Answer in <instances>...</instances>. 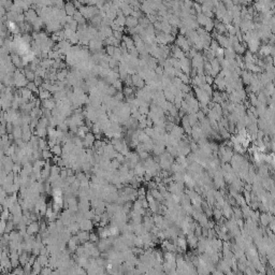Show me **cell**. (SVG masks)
Masks as SVG:
<instances>
[{
    "label": "cell",
    "instance_id": "f546056e",
    "mask_svg": "<svg viewBox=\"0 0 275 275\" xmlns=\"http://www.w3.org/2000/svg\"><path fill=\"white\" fill-rule=\"evenodd\" d=\"M140 154V158H142V159H146L148 158V153L146 152V151H143V152H141V153H139Z\"/></svg>",
    "mask_w": 275,
    "mask_h": 275
},
{
    "label": "cell",
    "instance_id": "277c9868",
    "mask_svg": "<svg viewBox=\"0 0 275 275\" xmlns=\"http://www.w3.org/2000/svg\"><path fill=\"white\" fill-rule=\"evenodd\" d=\"M33 132V134L35 135H37V137L39 138H45L46 135H47V128L44 127V126H42V125H38L37 126V128H35V130L32 131Z\"/></svg>",
    "mask_w": 275,
    "mask_h": 275
},
{
    "label": "cell",
    "instance_id": "ba28073f",
    "mask_svg": "<svg viewBox=\"0 0 275 275\" xmlns=\"http://www.w3.org/2000/svg\"><path fill=\"white\" fill-rule=\"evenodd\" d=\"M138 25H139V19L133 16H128L126 18V27L127 28H135Z\"/></svg>",
    "mask_w": 275,
    "mask_h": 275
},
{
    "label": "cell",
    "instance_id": "30bf717a",
    "mask_svg": "<svg viewBox=\"0 0 275 275\" xmlns=\"http://www.w3.org/2000/svg\"><path fill=\"white\" fill-rule=\"evenodd\" d=\"M70 70L69 69H64V70H58L57 72V80L60 82H64L67 80L68 75H69Z\"/></svg>",
    "mask_w": 275,
    "mask_h": 275
},
{
    "label": "cell",
    "instance_id": "5bb4252c",
    "mask_svg": "<svg viewBox=\"0 0 275 275\" xmlns=\"http://www.w3.org/2000/svg\"><path fill=\"white\" fill-rule=\"evenodd\" d=\"M73 18H74V21H76L78 24H84V23H86V19L83 17V15L81 14V12L78 10L76 11L75 14L73 15Z\"/></svg>",
    "mask_w": 275,
    "mask_h": 275
},
{
    "label": "cell",
    "instance_id": "52a82bcc",
    "mask_svg": "<svg viewBox=\"0 0 275 275\" xmlns=\"http://www.w3.org/2000/svg\"><path fill=\"white\" fill-rule=\"evenodd\" d=\"M65 11L67 13L68 16H73L76 12V8L74 6L73 2H66V6H65Z\"/></svg>",
    "mask_w": 275,
    "mask_h": 275
},
{
    "label": "cell",
    "instance_id": "d6986e66",
    "mask_svg": "<svg viewBox=\"0 0 275 275\" xmlns=\"http://www.w3.org/2000/svg\"><path fill=\"white\" fill-rule=\"evenodd\" d=\"M188 243H189L190 246H196V245H198V238L196 235H194V234H190L189 238H188Z\"/></svg>",
    "mask_w": 275,
    "mask_h": 275
},
{
    "label": "cell",
    "instance_id": "8992f818",
    "mask_svg": "<svg viewBox=\"0 0 275 275\" xmlns=\"http://www.w3.org/2000/svg\"><path fill=\"white\" fill-rule=\"evenodd\" d=\"M42 108L43 109L49 110V111L54 110L56 108V101H55V99L51 98V99H47V100L42 101Z\"/></svg>",
    "mask_w": 275,
    "mask_h": 275
},
{
    "label": "cell",
    "instance_id": "44dd1931",
    "mask_svg": "<svg viewBox=\"0 0 275 275\" xmlns=\"http://www.w3.org/2000/svg\"><path fill=\"white\" fill-rule=\"evenodd\" d=\"M112 86H114V87L116 88L117 92H123L124 86H123V81H122V80H117V81L115 82V83H114Z\"/></svg>",
    "mask_w": 275,
    "mask_h": 275
},
{
    "label": "cell",
    "instance_id": "ffe728a7",
    "mask_svg": "<svg viewBox=\"0 0 275 275\" xmlns=\"http://www.w3.org/2000/svg\"><path fill=\"white\" fill-rule=\"evenodd\" d=\"M115 49H116V47H114L113 45H108V46H106V55H109L110 57H113L114 53H115Z\"/></svg>",
    "mask_w": 275,
    "mask_h": 275
},
{
    "label": "cell",
    "instance_id": "4316f807",
    "mask_svg": "<svg viewBox=\"0 0 275 275\" xmlns=\"http://www.w3.org/2000/svg\"><path fill=\"white\" fill-rule=\"evenodd\" d=\"M43 83H44V78H41V76H35V84L38 86V87H41L43 85Z\"/></svg>",
    "mask_w": 275,
    "mask_h": 275
},
{
    "label": "cell",
    "instance_id": "9c48e42d",
    "mask_svg": "<svg viewBox=\"0 0 275 275\" xmlns=\"http://www.w3.org/2000/svg\"><path fill=\"white\" fill-rule=\"evenodd\" d=\"M39 99L41 100V101H44V100H47V99H51L53 98L52 97V94L49 92V90H45V89H43L42 87H39Z\"/></svg>",
    "mask_w": 275,
    "mask_h": 275
},
{
    "label": "cell",
    "instance_id": "4dcf8cb0",
    "mask_svg": "<svg viewBox=\"0 0 275 275\" xmlns=\"http://www.w3.org/2000/svg\"><path fill=\"white\" fill-rule=\"evenodd\" d=\"M269 227H270V229L273 231V232L275 233V217L273 218V220H272L271 222H270V225H269Z\"/></svg>",
    "mask_w": 275,
    "mask_h": 275
},
{
    "label": "cell",
    "instance_id": "7402d4cb",
    "mask_svg": "<svg viewBox=\"0 0 275 275\" xmlns=\"http://www.w3.org/2000/svg\"><path fill=\"white\" fill-rule=\"evenodd\" d=\"M117 94V90L116 88L114 87V86H112V85H110L109 88H108V90H106V95L111 96V97H114V96Z\"/></svg>",
    "mask_w": 275,
    "mask_h": 275
},
{
    "label": "cell",
    "instance_id": "4fadbf2b",
    "mask_svg": "<svg viewBox=\"0 0 275 275\" xmlns=\"http://www.w3.org/2000/svg\"><path fill=\"white\" fill-rule=\"evenodd\" d=\"M13 137H14L15 140H18V139H22L23 137V129L22 127H14V130H13Z\"/></svg>",
    "mask_w": 275,
    "mask_h": 275
},
{
    "label": "cell",
    "instance_id": "e0dca14e",
    "mask_svg": "<svg viewBox=\"0 0 275 275\" xmlns=\"http://www.w3.org/2000/svg\"><path fill=\"white\" fill-rule=\"evenodd\" d=\"M126 16L125 15H120V16H117V18L115 19V23L118 24L120 27H126Z\"/></svg>",
    "mask_w": 275,
    "mask_h": 275
},
{
    "label": "cell",
    "instance_id": "603a6c76",
    "mask_svg": "<svg viewBox=\"0 0 275 275\" xmlns=\"http://www.w3.org/2000/svg\"><path fill=\"white\" fill-rule=\"evenodd\" d=\"M53 153L51 152V149H46V151H43L42 152V156H43V159H51L52 157H53V155H52Z\"/></svg>",
    "mask_w": 275,
    "mask_h": 275
},
{
    "label": "cell",
    "instance_id": "6da1fadb",
    "mask_svg": "<svg viewBox=\"0 0 275 275\" xmlns=\"http://www.w3.org/2000/svg\"><path fill=\"white\" fill-rule=\"evenodd\" d=\"M24 15H25V21L27 22V23H30V24H32L37 18L39 17V15L35 12V9H29L28 11L24 12Z\"/></svg>",
    "mask_w": 275,
    "mask_h": 275
},
{
    "label": "cell",
    "instance_id": "7c38bea8",
    "mask_svg": "<svg viewBox=\"0 0 275 275\" xmlns=\"http://www.w3.org/2000/svg\"><path fill=\"white\" fill-rule=\"evenodd\" d=\"M163 94H165V98H166V100L168 101V102L174 103V100H175V95H174L173 92H171L169 89L166 88L165 90H163Z\"/></svg>",
    "mask_w": 275,
    "mask_h": 275
},
{
    "label": "cell",
    "instance_id": "83f0119b",
    "mask_svg": "<svg viewBox=\"0 0 275 275\" xmlns=\"http://www.w3.org/2000/svg\"><path fill=\"white\" fill-rule=\"evenodd\" d=\"M124 83H125V85H126V86L132 87V86H133V83H132V78H131V75H128L127 78H126V80L124 81Z\"/></svg>",
    "mask_w": 275,
    "mask_h": 275
},
{
    "label": "cell",
    "instance_id": "5b68a950",
    "mask_svg": "<svg viewBox=\"0 0 275 275\" xmlns=\"http://www.w3.org/2000/svg\"><path fill=\"white\" fill-rule=\"evenodd\" d=\"M21 71H22V73L25 75V78H27V81H28V82H35V76H37V75H35V71L30 70L29 68H25V69H23V70H21Z\"/></svg>",
    "mask_w": 275,
    "mask_h": 275
},
{
    "label": "cell",
    "instance_id": "7a4b0ae2",
    "mask_svg": "<svg viewBox=\"0 0 275 275\" xmlns=\"http://www.w3.org/2000/svg\"><path fill=\"white\" fill-rule=\"evenodd\" d=\"M131 78H132V83H133V86L134 87H137L138 89H143L145 87V81L143 80V78L139 75V74H133V75H131Z\"/></svg>",
    "mask_w": 275,
    "mask_h": 275
},
{
    "label": "cell",
    "instance_id": "f1b7e54d",
    "mask_svg": "<svg viewBox=\"0 0 275 275\" xmlns=\"http://www.w3.org/2000/svg\"><path fill=\"white\" fill-rule=\"evenodd\" d=\"M14 130V125L13 123H7V132L8 134H12Z\"/></svg>",
    "mask_w": 275,
    "mask_h": 275
},
{
    "label": "cell",
    "instance_id": "cb8c5ba5",
    "mask_svg": "<svg viewBox=\"0 0 275 275\" xmlns=\"http://www.w3.org/2000/svg\"><path fill=\"white\" fill-rule=\"evenodd\" d=\"M213 214H214V217H215V219L219 220V219L222 218V210H219V208H215V210L213 211Z\"/></svg>",
    "mask_w": 275,
    "mask_h": 275
},
{
    "label": "cell",
    "instance_id": "3957f363",
    "mask_svg": "<svg viewBox=\"0 0 275 275\" xmlns=\"http://www.w3.org/2000/svg\"><path fill=\"white\" fill-rule=\"evenodd\" d=\"M273 216H272V214L270 213V212H265V213H262V214H260V217H259V222L263 225V226H269L270 225V222L273 220Z\"/></svg>",
    "mask_w": 275,
    "mask_h": 275
},
{
    "label": "cell",
    "instance_id": "d4e9b609",
    "mask_svg": "<svg viewBox=\"0 0 275 275\" xmlns=\"http://www.w3.org/2000/svg\"><path fill=\"white\" fill-rule=\"evenodd\" d=\"M38 229H39V227H38V224H31V225L29 226V228H28V232H29V233L37 232V231H38Z\"/></svg>",
    "mask_w": 275,
    "mask_h": 275
},
{
    "label": "cell",
    "instance_id": "9a60e30c",
    "mask_svg": "<svg viewBox=\"0 0 275 275\" xmlns=\"http://www.w3.org/2000/svg\"><path fill=\"white\" fill-rule=\"evenodd\" d=\"M51 152L53 153V155L56 156L63 155V146H60V144H56L55 146L51 148Z\"/></svg>",
    "mask_w": 275,
    "mask_h": 275
},
{
    "label": "cell",
    "instance_id": "8fae6325",
    "mask_svg": "<svg viewBox=\"0 0 275 275\" xmlns=\"http://www.w3.org/2000/svg\"><path fill=\"white\" fill-rule=\"evenodd\" d=\"M21 94H22V98L26 99V100H31L32 98H33V92H31V90H29L27 87H24V88L21 89Z\"/></svg>",
    "mask_w": 275,
    "mask_h": 275
},
{
    "label": "cell",
    "instance_id": "2e32d148",
    "mask_svg": "<svg viewBox=\"0 0 275 275\" xmlns=\"http://www.w3.org/2000/svg\"><path fill=\"white\" fill-rule=\"evenodd\" d=\"M57 130L58 131H60V132H64V133H66V132H69L70 131V129H69V126H68L67 124L65 123H61V124H59L58 126H57Z\"/></svg>",
    "mask_w": 275,
    "mask_h": 275
},
{
    "label": "cell",
    "instance_id": "ac0fdd59",
    "mask_svg": "<svg viewBox=\"0 0 275 275\" xmlns=\"http://www.w3.org/2000/svg\"><path fill=\"white\" fill-rule=\"evenodd\" d=\"M109 67L110 69H115V68L119 67V61H117L116 59H114L113 57H111V59L109 61Z\"/></svg>",
    "mask_w": 275,
    "mask_h": 275
},
{
    "label": "cell",
    "instance_id": "484cf974",
    "mask_svg": "<svg viewBox=\"0 0 275 275\" xmlns=\"http://www.w3.org/2000/svg\"><path fill=\"white\" fill-rule=\"evenodd\" d=\"M124 32L122 31H114L113 33V37L115 38V39L119 40V41H123V38H124Z\"/></svg>",
    "mask_w": 275,
    "mask_h": 275
}]
</instances>
